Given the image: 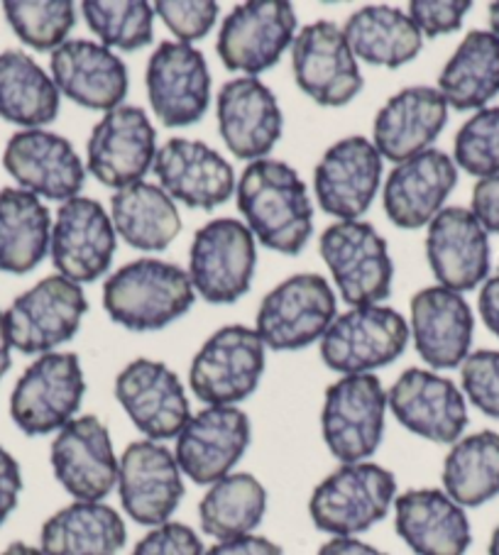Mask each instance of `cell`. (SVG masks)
<instances>
[{
	"instance_id": "11a10c76",
	"label": "cell",
	"mask_w": 499,
	"mask_h": 555,
	"mask_svg": "<svg viewBox=\"0 0 499 555\" xmlns=\"http://www.w3.org/2000/svg\"><path fill=\"white\" fill-rule=\"evenodd\" d=\"M489 27H492L489 33H495L499 37V3L489 5Z\"/></svg>"
},
{
	"instance_id": "9a60e30c",
	"label": "cell",
	"mask_w": 499,
	"mask_h": 555,
	"mask_svg": "<svg viewBox=\"0 0 499 555\" xmlns=\"http://www.w3.org/2000/svg\"><path fill=\"white\" fill-rule=\"evenodd\" d=\"M175 453L157 440H136L118 467V494L125 514L142 526L169 524L184 500V477Z\"/></svg>"
},
{
	"instance_id": "db71d44e",
	"label": "cell",
	"mask_w": 499,
	"mask_h": 555,
	"mask_svg": "<svg viewBox=\"0 0 499 555\" xmlns=\"http://www.w3.org/2000/svg\"><path fill=\"white\" fill-rule=\"evenodd\" d=\"M0 555H47L42 548H35V545H27L23 541H15L8 545V548Z\"/></svg>"
},
{
	"instance_id": "52a82bcc",
	"label": "cell",
	"mask_w": 499,
	"mask_h": 555,
	"mask_svg": "<svg viewBox=\"0 0 499 555\" xmlns=\"http://www.w3.org/2000/svg\"><path fill=\"white\" fill-rule=\"evenodd\" d=\"M319 250L341 296L350 306H370L387 299L395 264L387 241L370 223L338 220L323 231Z\"/></svg>"
},
{
	"instance_id": "f6af8a7d",
	"label": "cell",
	"mask_w": 499,
	"mask_h": 555,
	"mask_svg": "<svg viewBox=\"0 0 499 555\" xmlns=\"http://www.w3.org/2000/svg\"><path fill=\"white\" fill-rule=\"evenodd\" d=\"M473 3L470 0H411L409 17L426 37L458 33Z\"/></svg>"
},
{
	"instance_id": "1f68e13d",
	"label": "cell",
	"mask_w": 499,
	"mask_h": 555,
	"mask_svg": "<svg viewBox=\"0 0 499 555\" xmlns=\"http://www.w3.org/2000/svg\"><path fill=\"white\" fill-rule=\"evenodd\" d=\"M128 541L123 516L103 502H74L44 521L40 548L47 555H115Z\"/></svg>"
},
{
	"instance_id": "60d3db41",
	"label": "cell",
	"mask_w": 499,
	"mask_h": 555,
	"mask_svg": "<svg viewBox=\"0 0 499 555\" xmlns=\"http://www.w3.org/2000/svg\"><path fill=\"white\" fill-rule=\"evenodd\" d=\"M3 13L13 33L37 52H54L76 25V8L69 0H8Z\"/></svg>"
},
{
	"instance_id": "e575fe53",
	"label": "cell",
	"mask_w": 499,
	"mask_h": 555,
	"mask_svg": "<svg viewBox=\"0 0 499 555\" xmlns=\"http://www.w3.org/2000/svg\"><path fill=\"white\" fill-rule=\"evenodd\" d=\"M52 243V216L40 196L25 189L0 191V272L27 274Z\"/></svg>"
},
{
	"instance_id": "e0dca14e",
	"label": "cell",
	"mask_w": 499,
	"mask_h": 555,
	"mask_svg": "<svg viewBox=\"0 0 499 555\" xmlns=\"http://www.w3.org/2000/svg\"><path fill=\"white\" fill-rule=\"evenodd\" d=\"M52 470L76 502H103L118 487L120 461L99 416H79L56 434L50 451Z\"/></svg>"
},
{
	"instance_id": "ab89813d",
	"label": "cell",
	"mask_w": 499,
	"mask_h": 555,
	"mask_svg": "<svg viewBox=\"0 0 499 555\" xmlns=\"http://www.w3.org/2000/svg\"><path fill=\"white\" fill-rule=\"evenodd\" d=\"M86 23L108 50L136 52L155 35V8L145 0H84Z\"/></svg>"
},
{
	"instance_id": "f546056e",
	"label": "cell",
	"mask_w": 499,
	"mask_h": 555,
	"mask_svg": "<svg viewBox=\"0 0 499 555\" xmlns=\"http://www.w3.org/2000/svg\"><path fill=\"white\" fill-rule=\"evenodd\" d=\"M52 79L60 93L91 111L111 113L128 95V69L108 47L66 40L52 52Z\"/></svg>"
},
{
	"instance_id": "d6a6232c",
	"label": "cell",
	"mask_w": 499,
	"mask_h": 555,
	"mask_svg": "<svg viewBox=\"0 0 499 555\" xmlns=\"http://www.w3.org/2000/svg\"><path fill=\"white\" fill-rule=\"evenodd\" d=\"M111 220L115 233L142 253H159L175 243L181 216L165 189L138 181L111 196Z\"/></svg>"
},
{
	"instance_id": "484cf974",
	"label": "cell",
	"mask_w": 499,
	"mask_h": 555,
	"mask_svg": "<svg viewBox=\"0 0 499 555\" xmlns=\"http://www.w3.org/2000/svg\"><path fill=\"white\" fill-rule=\"evenodd\" d=\"M426 260L440 286L470 292L489 276V233L473 210L450 206L428 223Z\"/></svg>"
},
{
	"instance_id": "5bb4252c",
	"label": "cell",
	"mask_w": 499,
	"mask_h": 555,
	"mask_svg": "<svg viewBox=\"0 0 499 555\" xmlns=\"http://www.w3.org/2000/svg\"><path fill=\"white\" fill-rule=\"evenodd\" d=\"M292 69L299 89L325 108L350 103L364 83L343 27L329 21L314 23L296 35Z\"/></svg>"
},
{
	"instance_id": "681fc988",
	"label": "cell",
	"mask_w": 499,
	"mask_h": 555,
	"mask_svg": "<svg viewBox=\"0 0 499 555\" xmlns=\"http://www.w3.org/2000/svg\"><path fill=\"white\" fill-rule=\"evenodd\" d=\"M204 555H284L280 545L274 541L265 539V535H243V539L233 541H218L210 545Z\"/></svg>"
},
{
	"instance_id": "7c38bea8",
	"label": "cell",
	"mask_w": 499,
	"mask_h": 555,
	"mask_svg": "<svg viewBox=\"0 0 499 555\" xmlns=\"http://www.w3.org/2000/svg\"><path fill=\"white\" fill-rule=\"evenodd\" d=\"M296 40V13L284 0H250L233 8L220 25L216 50L230 72L263 74L282 60Z\"/></svg>"
},
{
	"instance_id": "4316f807",
	"label": "cell",
	"mask_w": 499,
	"mask_h": 555,
	"mask_svg": "<svg viewBox=\"0 0 499 555\" xmlns=\"http://www.w3.org/2000/svg\"><path fill=\"white\" fill-rule=\"evenodd\" d=\"M409 333L426 365L453 370L470 356L475 319L458 292L446 286H426L411 296Z\"/></svg>"
},
{
	"instance_id": "7a4b0ae2",
	"label": "cell",
	"mask_w": 499,
	"mask_h": 555,
	"mask_svg": "<svg viewBox=\"0 0 499 555\" xmlns=\"http://www.w3.org/2000/svg\"><path fill=\"white\" fill-rule=\"evenodd\" d=\"M189 272L165 260H136L103 284V309L128 331H162L194 306Z\"/></svg>"
},
{
	"instance_id": "c3c4849f",
	"label": "cell",
	"mask_w": 499,
	"mask_h": 555,
	"mask_svg": "<svg viewBox=\"0 0 499 555\" xmlns=\"http://www.w3.org/2000/svg\"><path fill=\"white\" fill-rule=\"evenodd\" d=\"M23 492V473L15 457L0 446V526L15 512Z\"/></svg>"
},
{
	"instance_id": "f907efd6",
	"label": "cell",
	"mask_w": 499,
	"mask_h": 555,
	"mask_svg": "<svg viewBox=\"0 0 499 555\" xmlns=\"http://www.w3.org/2000/svg\"><path fill=\"white\" fill-rule=\"evenodd\" d=\"M477 306H479V315H483L487 331L495 333V336L499 338V267L495 270V274H489L483 282Z\"/></svg>"
},
{
	"instance_id": "4dcf8cb0",
	"label": "cell",
	"mask_w": 499,
	"mask_h": 555,
	"mask_svg": "<svg viewBox=\"0 0 499 555\" xmlns=\"http://www.w3.org/2000/svg\"><path fill=\"white\" fill-rule=\"evenodd\" d=\"M395 529L417 555H465L468 514L444 490H409L395 500Z\"/></svg>"
},
{
	"instance_id": "6da1fadb",
	"label": "cell",
	"mask_w": 499,
	"mask_h": 555,
	"mask_svg": "<svg viewBox=\"0 0 499 555\" xmlns=\"http://www.w3.org/2000/svg\"><path fill=\"white\" fill-rule=\"evenodd\" d=\"M238 208L257 241L282 255H299L314 233V206L296 169L280 159L250 162L240 177Z\"/></svg>"
},
{
	"instance_id": "7bdbcfd3",
	"label": "cell",
	"mask_w": 499,
	"mask_h": 555,
	"mask_svg": "<svg viewBox=\"0 0 499 555\" xmlns=\"http://www.w3.org/2000/svg\"><path fill=\"white\" fill-rule=\"evenodd\" d=\"M463 391L485 416L499 418V350H475L460 365Z\"/></svg>"
},
{
	"instance_id": "74e56055",
	"label": "cell",
	"mask_w": 499,
	"mask_h": 555,
	"mask_svg": "<svg viewBox=\"0 0 499 555\" xmlns=\"http://www.w3.org/2000/svg\"><path fill=\"white\" fill-rule=\"evenodd\" d=\"M267 512L265 485L250 473H230L208 487L199 504L204 533L216 541H233L253 533Z\"/></svg>"
},
{
	"instance_id": "44dd1931",
	"label": "cell",
	"mask_w": 499,
	"mask_h": 555,
	"mask_svg": "<svg viewBox=\"0 0 499 555\" xmlns=\"http://www.w3.org/2000/svg\"><path fill=\"white\" fill-rule=\"evenodd\" d=\"M387 406L401 426L431 443H456L468 426L463 391L436 372L411 367L387 391Z\"/></svg>"
},
{
	"instance_id": "8992f818",
	"label": "cell",
	"mask_w": 499,
	"mask_h": 555,
	"mask_svg": "<svg viewBox=\"0 0 499 555\" xmlns=\"http://www.w3.org/2000/svg\"><path fill=\"white\" fill-rule=\"evenodd\" d=\"M265 343L247 325H226L196 352L189 370L194 397L208 406H235L257 389L265 372Z\"/></svg>"
},
{
	"instance_id": "8d00e7d4",
	"label": "cell",
	"mask_w": 499,
	"mask_h": 555,
	"mask_svg": "<svg viewBox=\"0 0 499 555\" xmlns=\"http://www.w3.org/2000/svg\"><path fill=\"white\" fill-rule=\"evenodd\" d=\"M60 89L30 54H0V118L37 130L60 116Z\"/></svg>"
},
{
	"instance_id": "ffe728a7",
	"label": "cell",
	"mask_w": 499,
	"mask_h": 555,
	"mask_svg": "<svg viewBox=\"0 0 499 555\" xmlns=\"http://www.w3.org/2000/svg\"><path fill=\"white\" fill-rule=\"evenodd\" d=\"M115 399L148 440H169L191 418L184 385L165 362L132 360L115 379Z\"/></svg>"
},
{
	"instance_id": "816d5d0a",
	"label": "cell",
	"mask_w": 499,
	"mask_h": 555,
	"mask_svg": "<svg viewBox=\"0 0 499 555\" xmlns=\"http://www.w3.org/2000/svg\"><path fill=\"white\" fill-rule=\"evenodd\" d=\"M316 555H387L374 548L370 543H362L355 535H333L331 541H325Z\"/></svg>"
},
{
	"instance_id": "cb8c5ba5",
	"label": "cell",
	"mask_w": 499,
	"mask_h": 555,
	"mask_svg": "<svg viewBox=\"0 0 499 555\" xmlns=\"http://www.w3.org/2000/svg\"><path fill=\"white\" fill-rule=\"evenodd\" d=\"M155 175L171 201L189 208L210 210L223 206L235 191L230 162L206 142L175 138L157 150Z\"/></svg>"
},
{
	"instance_id": "7dc6e473",
	"label": "cell",
	"mask_w": 499,
	"mask_h": 555,
	"mask_svg": "<svg viewBox=\"0 0 499 555\" xmlns=\"http://www.w3.org/2000/svg\"><path fill=\"white\" fill-rule=\"evenodd\" d=\"M470 210L487 233L499 235V175L477 181Z\"/></svg>"
},
{
	"instance_id": "8fae6325",
	"label": "cell",
	"mask_w": 499,
	"mask_h": 555,
	"mask_svg": "<svg viewBox=\"0 0 499 555\" xmlns=\"http://www.w3.org/2000/svg\"><path fill=\"white\" fill-rule=\"evenodd\" d=\"M89 301L81 284L62 274L44 276L33 289L17 296L5 311L13 348L25 356H47L79 333Z\"/></svg>"
},
{
	"instance_id": "ba28073f",
	"label": "cell",
	"mask_w": 499,
	"mask_h": 555,
	"mask_svg": "<svg viewBox=\"0 0 499 555\" xmlns=\"http://www.w3.org/2000/svg\"><path fill=\"white\" fill-rule=\"evenodd\" d=\"M86 395L79 356L47 352L27 367L11 395V416L27 436H47L74 421Z\"/></svg>"
},
{
	"instance_id": "f5cc1de1",
	"label": "cell",
	"mask_w": 499,
	"mask_h": 555,
	"mask_svg": "<svg viewBox=\"0 0 499 555\" xmlns=\"http://www.w3.org/2000/svg\"><path fill=\"white\" fill-rule=\"evenodd\" d=\"M13 343H11V333H8V323H5V313L0 311V379L8 375V370L13 365L11 358Z\"/></svg>"
},
{
	"instance_id": "ee69618b",
	"label": "cell",
	"mask_w": 499,
	"mask_h": 555,
	"mask_svg": "<svg viewBox=\"0 0 499 555\" xmlns=\"http://www.w3.org/2000/svg\"><path fill=\"white\" fill-rule=\"evenodd\" d=\"M155 15L162 17L177 42L191 44L214 30L218 17V3L214 0H159L155 3Z\"/></svg>"
},
{
	"instance_id": "2e32d148",
	"label": "cell",
	"mask_w": 499,
	"mask_h": 555,
	"mask_svg": "<svg viewBox=\"0 0 499 555\" xmlns=\"http://www.w3.org/2000/svg\"><path fill=\"white\" fill-rule=\"evenodd\" d=\"M148 95L152 111L167 128H189L210 105V72L196 47L162 42L148 62Z\"/></svg>"
},
{
	"instance_id": "277c9868",
	"label": "cell",
	"mask_w": 499,
	"mask_h": 555,
	"mask_svg": "<svg viewBox=\"0 0 499 555\" xmlns=\"http://www.w3.org/2000/svg\"><path fill=\"white\" fill-rule=\"evenodd\" d=\"M411 338L407 319L389 306H353L321 338L325 367L348 375H370L401 358Z\"/></svg>"
},
{
	"instance_id": "d590c367",
	"label": "cell",
	"mask_w": 499,
	"mask_h": 555,
	"mask_svg": "<svg viewBox=\"0 0 499 555\" xmlns=\"http://www.w3.org/2000/svg\"><path fill=\"white\" fill-rule=\"evenodd\" d=\"M438 93L456 111H477L499 93V37L473 30L438 76Z\"/></svg>"
},
{
	"instance_id": "4fadbf2b",
	"label": "cell",
	"mask_w": 499,
	"mask_h": 555,
	"mask_svg": "<svg viewBox=\"0 0 499 555\" xmlns=\"http://www.w3.org/2000/svg\"><path fill=\"white\" fill-rule=\"evenodd\" d=\"M157 159V132L138 105H120L95 122L86 145V169L111 189L145 179Z\"/></svg>"
},
{
	"instance_id": "f1b7e54d",
	"label": "cell",
	"mask_w": 499,
	"mask_h": 555,
	"mask_svg": "<svg viewBox=\"0 0 499 555\" xmlns=\"http://www.w3.org/2000/svg\"><path fill=\"white\" fill-rule=\"evenodd\" d=\"M448 122V103L438 89L411 86L382 105L372 128V145L382 159L407 162L431 150Z\"/></svg>"
},
{
	"instance_id": "9c48e42d",
	"label": "cell",
	"mask_w": 499,
	"mask_h": 555,
	"mask_svg": "<svg viewBox=\"0 0 499 555\" xmlns=\"http://www.w3.org/2000/svg\"><path fill=\"white\" fill-rule=\"evenodd\" d=\"M335 321V294L321 274H294L265 296L257 311V336L265 348L302 350L321 340Z\"/></svg>"
},
{
	"instance_id": "603a6c76",
	"label": "cell",
	"mask_w": 499,
	"mask_h": 555,
	"mask_svg": "<svg viewBox=\"0 0 499 555\" xmlns=\"http://www.w3.org/2000/svg\"><path fill=\"white\" fill-rule=\"evenodd\" d=\"M382 181V155L362 135L343 138L325 150L314 169L319 206L338 220H358L372 206Z\"/></svg>"
},
{
	"instance_id": "30bf717a",
	"label": "cell",
	"mask_w": 499,
	"mask_h": 555,
	"mask_svg": "<svg viewBox=\"0 0 499 555\" xmlns=\"http://www.w3.org/2000/svg\"><path fill=\"white\" fill-rule=\"evenodd\" d=\"M255 235L235 218H216L199 228L189 250V280L208 304H235L255 276Z\"/></svg>"
},
{
	"instance_id": "3957f363",
	"label": "cell",
	"mask_w": 499,
	"mask_h": 555,
	"mask_svg": "<svg viewBox=\"0 0 499 555\" xmlns=\"http://www.w3.org/2000/svg\"><path fill=\"white\" fill-rule=\"evenodd\" d=\"M397 500V477L374 463H348L319 482L309 514L316 529L331 535H358L385 519Z\"/></svg>"
},
{
	"instance_id": "7402d4cb",
	"label": "cell",
	"mask_w": 499,
	"mask_h": 555,
	"mask_svg": "<svg viewBox=\"0 0 499 555\" xmlns=\"http://www.w3.org/2000/svg\"><path fill=\"white\" fill-rule=\"evenodd\" d=\"M3 167L35 196L72 201L86 181V167L72 142L50 130H21L8 140Z\"/></svg>"
},
{
	"instance_id": "d6986e66",
	"label": "cell",
	"mask_w": 499,
	"mask_h": 555,
	"mask_svg": "<svg viewBox=\"0 0 499 555\" xmlns=\"http://www.w3.org/2000/svg\"><path fill=\"white\" fill-rule=\"evenodd\" d=\"M118 245L111 216L93 198L76 196L56 210L52 228V262L76 284L95 282L108 272Z\"/></svg>"
},
{
	"instance_id": "f35d334b",
	"label": "cell",
	"mask_w": 499,
	"mask_h": 555,
	"mask_svg": "<svg viewBox=\"0 0 499 555\" xmlns=\"http://www.w3.org/2000/svg\"><path fill=\"white\" fill-rule=\"evenodd\" d=\"M444 492L463 509L495 500L499 494V434L479 430L456 440L444 463Z\"/></svg>"
},
{
	"instance_id": "ac0fdd59",
	"label": "cell",
	"mask_w": 499,
	"mask_h": 555,
	"mask_svg": "<svg viewBox=\"0 0 499 555\" xmlns=\"http://www.w3.org/2000/svg\"><path fill=\"white\" fill-rule=\"evenodd\" d=\"M253 428L243 409L206 406L177 436L175 457L191 482L214 485L233 473L245 455Z\"/></svg>"
},
{
	"instance_id": "83f0119b",
	"label": "cell",
	"mask_w": 499,
	"mask_h": 555,
	"mask_svg": "<svg viewBox=\"0 0 499 555\" xmlns=\"http://www.w3.org/2000/svg\"><path fill=\"white\" fill-rule=\"evenodd\" d=\"M458 184V167L446 152L426 150L389 171L382 204L397 228L417 231L428 225Z\"/></svg>"
},
{
	"instance_id": "9f6ffc18",
	"label": "cell",
	"mask_w": 499,
	"mask_h": 555,
	"mask_svg": "<svg viewBox=\"0 0 499 555\" xmlns=\"http://www.w3.org/2000/svg\"><path fill=\"white\" fill-rule=\"evenodd\" d=\"M489 555H499V526L492 531V539H489Z\"/></svg>"
},
{
	"instance_id": "bcb514c9",
	"label": "cell",
	"mask_w": 499,
	"mask_h": 555,
	"mask_svg": "<svg viewBox=\"0 0 499 555\" xmlns=\"http://www.w3.org/2000/svg\"><path fill=\"white\" fill-rule=\"evenodd\" d=\"M130 555H204V543L187 524H162L142 535Z\"/></svg>"
},
{
	"instance_id": "d4e9b609",
	"label": "cell",
	"mask_w": 499,
	"mask_h": 555,
	"mask_svg": "<svg viewBox=\"0 0 499 555\" xmlns=\"http://www.w3.org/2000/svg\"><path fill=\"white\" fill-rule=\"evenodd\" d=\"M220 138L238 159H267L282 138V108L260 79L240 76L218 91Z\"/></svg>"
},
{
	"instance_id": "5b68a950",
	"label": "cell",
	"mask_w": 499,
	"mask_h": 555,
	"mask_svg": "<svg viewBox=\"0 0 499 555\" xmlns=\"http://www.w3.org/2000/svg\"><path fill=\"white\" fill-rule=\"evenodd\" d=\"M387 391L374 375H348L325 389L321 434L343 465L364 463L385 436Z\"/></svg>"
},
{
	"instance_id": "b9f144b4",
	"label": "cell",
	"mask_w": 499,
	"mask_h": 555,
	"mask_svg": "<svg viewBox=\"0 0 499 555\" xmlns=\"http://www.w3.org/2000/svg\"><path fill=\"white\" fill-rule=\"evenodd\" d=\"M456 167L489 179L499 175V105L483 108L456 135Z\"/></svg>"
},
{
	"instance_id": "836d02e7",
	"label": "cell",
	"mask_w": 499,
	"mask_h": 555,
	"mask_svg": "<svg viewBox=\"0 0 499 555\" xmlns=\"http://www.w3.org/2000/svg\"><path fill=\"white\" fill-rule=\"evenodd\" d=\"M345 40H348L355 60H362L372 66H399L417 60L424 35L411 23L409 13H401L392 5H368L348 17L343 27Z\"/></svg>"
}]
</instances>
